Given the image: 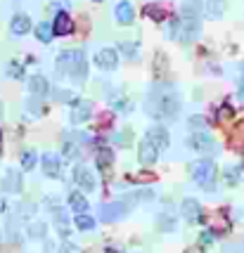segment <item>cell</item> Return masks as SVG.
Listing matches in <instances>:
<instances>
[{
  "instance_id": "1",
  "label": "cell",
  "mask_w": 244,
  "mask_h": 253,
  "mask_svg": "<svg viewBox=\"0 0 244 253\" xmlns=\"http://www.w3.org/2000/svg\"><path fill=\"white\" fill-rule=\"evenodd\" d=\"M147 111L152 119H176L180 111V99L173 90H154L147 99Z\"/></svg>"
},
{
  "instance_id": "2",
  "label": "cell",
  "mask_w": 244,
  "mask_h": 253,
  "mask_svg": "<svg viewBox=\"0 0 244 253\" xmlns=\"http://www.w3.org/2000/svg\"><path fill=\"white\" fill-rule=\"evenodd\" d=\"M57 69H59V74H64L67 78H74V81H83L88 76V62H86V55L81 50H64V52H59Z\"/></svg>"
},
{
  "instance_id": "3",
  "label": "cell",
  "mask_w": 244,
  "mask_h": 253,
  "mask_svg": "<svg viewBox=\"0 0 244 253\" xmlns=\"http://www.w3.org/2000/svg\"><path fill=\"white\" fill-rule=\"evenodd\" d=\"M190 175H192V180H195L201 189L213 192V187H216V164H213L211 159L195 161V164L190 166Z\"/></svg>"
},
{
  "instance_id": "4",
  "label": "cell",
  "mask_w": 244,
  "mask_h": 253,
  "mask_svg": "<svg viewBox=\"0 0 244 253\" xmlns=\"http://www.w3.org/2000/svg\"><path fill=\"white\" fill-rule=\"evenodd\" d=\"M133 209V201L131 199H116V201H109V204H104L100 206V220L102 222H116L126 218L128 213Z\"/></svg>"
},
{
  "instance_id": "5",
  "label": "cell",
  "mask_w": 244,
  "mask_h": 253,
  "mask_svg": "<svg viewBox=\"0 0 244 253\" xmlns=\"http://www.w3.org/2000/svg\"><path fill=\"white\" fill-rule=\"evenodd\" d=\"M190 144H192V149H195V152H201V154H213V152H216V142H213V137H211L209 132H204V130L192 132Z\"/></svg>"
},
{
  "instance_id": "6",
  "label": "cell",
  "mask_w": 244,
  "mask_h": 253,
  "mask_svg": "<svg viewBox=\"0 0 244 253\" xmlns=\"http://www.w3.org/2000/svg\"><path fill=\"white\" fill-rule=\"evenodd\" d=\"M95 64L100 66L102 71H114L119 66V52L114 47H102L95 55Z\"/></svg>"
},
{
  "instance_id": "7",
  "label": "cell",
  "mask_w": 244,
  "mask_h": 253,
  "mask_svg": "<svg viewBox=\"0 0 244 253\" xmlns=\"http://www.w3.org/2000/svg\"><path fill=\"white\" fill-rule=\"evenodd\" d=\"M90 114H93V107H90L88 99H74V102H71V111H69V119H71V123H86V121H90Z\"/></svg>"
},
{
  "instance_id": "8",
  "label": "cell",
  "mask_w": 244,
  "mask_h": 253,
  "mask_svg": "<svg viewBox=\"0 0 244 253\" xmlns=\"http://www.w3.org/2000/svg\"><path fill=\"white\" fill-rule=\"evenodd\" d=\"M180 209H183V215H185L188 222H192V225L195 222H204V209L199 206L197 199H185Z\"/></svg>"
},
{
  "instance_id": "9",
  "label": "cell",
  "mask_w": 244,
  "mask_h": 253,
  "mask_svg": "<svg viewBox=\"0 0 244 253\" xmlns=\"http://www.w3.org/2000/svg\"><path fill=\"white\" fill-rule=\"evenodd\" d=\"M74 180H76V185L83 189V192H93V189L98 187V180H95V175L90 173V168H86V166H76Z\"/></svg>"
},
{
  "instance_id": "10",
  "label": "cell",
  "mask_w": 244,
  "mask_h": 253,
  "mask_svg": "<svg viewBox=\"0 0 244 253\" xmlns=\"http://www.w3.org/2000/svg\"><path fill=\"white\" fill-rule=\"evenodd\" d=\"M71 31H74V19H71V14L64 10H59L57 17L52 19V33H55V36H69Z\"/></svg>"
},
{
  "instance_id": "11",
  "label": "cell",
  "mask_w": 244,
  "mask_h": 253,
  "mask_svg": "<svg viewBox=\"0 0 244 253\" xmlns=\"http://www.w3.org/2000/svg\"><path fill=\"white\" fill-rule=\"evenodd\" d=\"M138 159H140L143 166H152V164H156V159H159V149L145 137L143 142H140V147H138Z\"/></svg>"
},
{
  "instance_id": "12",
  "label": "cell",
  "mask_w": 244,
  "mask_h": 253,
  "mask_svg": "<svg viewBox=\"0 0 244 253\" xmlns=\"http://www.w3.org/2000/svg\"><path fill=\"white\" fill-rule=\"evenodd\" d=\"M2 189L10 192V194H19L22 192V173L14 170V168H7L5 177H2Z\"/></svg>"
},
{
  "instance_id": "13",
  "label": "cell",
  "mask_w": 244,
  "mask_h": 253,
  "mask_svg": "<svg viewBox=\"0 0 244 253\" xmlns=\"http://www.w3.org/2000/svg\"><path fill=\"white\" fill-rule=\"evenodd\" d=\"M145 137H147L149 142L154 144V147H156V149H159V152H161V149H166V147H168V142H171V137H168L166 128H161V126H154V128H149Z\"/></svg>"
},
{
  "instance_id": "14",
  "label": "cell",
  "mask_w": 244,
  "mask_h": 253,
  "mask_svg": "<svg viewBox=\"0 0 244 253\" xmlns=\"http://www.w3.org/2000/svg\"><path fill=\"white\" fill-rule=\"evenodd\" d=\"M114 14H116V22L121 24V26H128V24H133V19H135V10L128 0H121V2L116 5Z\"/></svg>"
},
{
  "instance_id": "15",
  "label": "cell",
  "mask_w": 244,
  "mask_h": 253,
  "mask_svg": "<svg viewBox=\"0 0 244 253\" xmlns=\"http://www.w3.org/2000/svg\"><path fill=\"white\" fill-rule=\"evenodd\" d=\"M143 14L147 17V19L156 22V24H161V22H166L168 19V10L164 7V5H159V2H149V5H145Z\"/></svg>"
},
{
  "instance_id": "16",
  "label": "cell",
  "mask_w": 244,
  "mask_h": 253,
  "mask_svg": "<svg viewBox=\"0 0 244 253\" xmlns=\"http://www.w3.org/2000/svg\"><path fill=\"white\" fill-rule=\"evenodd\" d=\"M29 90H31V95L36 99H41L48 95V90H50V83H48V78L41 76V74H36V76L29 78Z\"/></svg>"
},
{
  "instance_id": "17",
  "label": "cell",
  "mask_w": 244,
  "mask_h": 253,
  "mask_svg": "<svg viewBox=\"0 0 244 253\" xmlns=\"http://www.w3.org/2000/svg\"><path fill=\"white\" fill-rule=\"evenodd\" d=\"M43 173L48 177H59L62 175V164L57 154H43Z\"/></svg>"
},
{
  "instance_id": "18",
  "label": "cell",
  "mask_w": 244,
  "mask_h": 253,
  "mask_svg": "<svg viewBox=\"0 0 244 253\" xmlns=\"http://www.w3.org/2000/svg\"><path fill=\"white\" fill-rule=\"evenodd\" d=\"M10 31L14 36H24V33L31 31V19L26 17V14H14L10 22Z\"/></svg>"
},
{
  "instance_id": "19",
  "label": "cell",
  "mask_w": 244,
  "mask_h": 253,
  "mask_svg": "<svg viewBox=\"0 0 244 253\" xmlns=\"http://www.w3.org/2000/svg\"><path fill=\"white\" fill-rule=\"evenodd\" d=\"M95 161H98V168L107 175V173H109V168H111V164H114V152L107 149V147H100V149H98V154H95Z\"/></svg>"
},
{
  "instance_id": "20",
  "label": "cell",
  "mask_w": 244,
  "mask_h": 253,
  "mask_svg": "<svg viewBox=\"0 0 244 253\" xmlns=\"http://www.w3.org/2000/svg\"><path fill=\"white\" fill-rule=\"evenodd\" d=\"M225 7H228V0H206L204 12H206V17H211V19H218V17H223Z\"/></svg>"
},
{
  "instance_id": "21",
  "label": "cell",
  "mask_w": 244,
  "mask_h": 253,
  "mask_svg": "<svg viewBox=\"0 0 244 253\" xmlns=\"http://www.w3.org/2000/svg\"><path fill=\"white\" fill-rule=\"evenodd\" d=\"M67 201H69V209L74 211V213H86L88 211V201H86V197L81 192H71Z\"/></svg>"
},
{
  "instance_id": "22",
  "label": "cell",
  "mask_w": 244,
  "mask_h": 253,
  "mask_svg": "<svg viewBox=\"0 0 244 253\" xmlns=\"http://www.w3.org/2000/svg\"><path fill=\"white\" fill-rule=\"evenodd\" d=\"M36 36H38V41H41V43H50V41H52V36H55V33H52V24L41 22L38 26H36Z\"/></svg>"
},
{
  "instance_id": "23",
  "label": "cell",
  "mask_w": 244,
  "mask_h": 253,
  "mask_svg": "<svg viewBox=\"0 0 244 253\" xmlns=\"http://www.w3.org/2000/svg\"><path fill=\"white\" fill-rule=\"evenodd\" d=\"M74 225H76L81 232H88V230H95V218H90L86 213H78L74 218Z\"/></svg>"
},
{
  "instance_id": "24",
  "label": "cell",
  "mask_w": 244,
  "mask_h": 253,
  "mask_svg": "<svg viewBox=\"0 0 244 253\" xmlns=\"http://www.w3.org/2000/svg\"><path fill=\"white\" fill-rule=\"evenodd\" d=\"M156 225H159V230L161 232H173L176 230V220H173V215H166V213H161V215L156 218Z\"/></svg>"
},
{
  "instance_id": "25",
  "label": "cell",
  "mask_w": 244,
  "mask_h": 253,
  "mask_svg": "<svg viewBox=\"0 0 244 253\" xmlns=\"http://www.w3.org/2000/svg\"><path fill=\"white\" fill-rule=\"evenodd\" d=\"M119 50H121L126 57H131V59H138L140 57V52H138V43H119Z\"/></svg>"
},
{
  "instance_id": "26",
  "label": "cell",
  "mask_w": 244,
  "mask_h": 253,
  "mask_svg": "<svg viewBox=\"0 0 244 253\" xmlns=\"http://www.w3.org/2000/svg\"><path fill=\"white\" fill-rule=\"evenodd\" d=\"M237 180H240V168H228V170H223V182H225V185L235 187Z\"/></svg>"
},
{
  "instance_id": "27",
  "label": "cell",
  "mask_w": 244,
  "mask_h": 253,
  "mask_svg": "<svg viewBox=\"0 0 244 253\" xmlns=\"http://www.w3.org/2000/svg\"><path fill=\"white\" fill-rule=\"evenodd\" d=\"M36 161H38V156H36L34 149H26L22 154V166H24V170H31L36 166Z\"/></svg>"
},
{
  "instance_id": "28",
  "label": "cell",
  "mask_w": 244,
  "mask_h": 253,
  "mask_svg": "<svg viewBox=\"0 0 244 253\" xmlns=\"http://www.w3.org/2000/svg\"><path fill=\"white\" fill-rule=\"evenodd\" d=\"M7 74H10L12 78H24V66L17 64V62H10V64H7Z\"/></svg>"
},
{
  "instance_id": "29",
  "label": "cell",
  "mask_w": 244,
  "mask_h": 253,
  "mask_svg": "<svg viewBox=\"0 0 244 253\" xmlns=\"http://www.w3.org/2000/svg\"><path fill=\"white\" fill-rule=\"evenodd\" d=\"M64 156H67V159H76L78 156V147H76V142H64Z\"/></svg>"
},
{
  "instance_id": "30",
  "label": "cell",
  "mask_w": 244,
  "mask_h": 253,
  "mask_svg": "<svg viewBox=\"0 0 244 253\" xmlns=\"http://www.w3.org/2000/svg\"><path fill=\"white\" fill-rule=\"evenodd\" d=\"M228 119H233V109L228 104H221L218 107V121H228Z\"/></svg>"
},
{
  "instance_id": "31",
  "label": "cell",
  "mask_w": 244,
  "mask_h": 253,
  "mask_svg": "<svg viewBox=\"0 0 244 253\" xmlns=\"http://www.w3.org/2000/svg\"><path fill=\"white\" fill-rule=\"evenodd\" d=\"M31 237H36V239H41V237H45V225L43 222H36V225H31Z\"/></svg>"
},
{
  "instance_id": "32",
  "label": "cell",
  "mask_w": 244,
  "mask_h": 253,
  "mask_svg": "<svg viewBox=\"0 0 244 253\" xmlns=\"http://www.w3.org/2000/svg\"><path fill=\"white\" fill-rule=\"evenodd\" d=\"M131 140H133V135H131V130H123L119 137H116V142L119 144H131Z\"/></svg>"
},
{
  "instance_id": "33",
  "label": "cell",
  "mask_w": 244,
  "mask_h": 253,
  "mask_svg": "<svg viewBox=\"0 0 244 253\" xmlns=\"http://www.w3.org/2000/svg\"><path fill=\"white\" fill-rule=\"evenodd\" d=\"M59 253H81V249H78L76 244H64V246H62V249H59Z\"/></svg>"
},
{
  "instance_id": "34",
  "label": "cell",
  "mask_w": 244,
  "mask_h": 253,
  "mask_svg": "<svg viewBox=\"0 0 244 253\" xmlns=\"http://www.w3.org/2000/svg\"><path fill=\"white\" fill-rule=\"evenodd\" d=\"M213 242V232L206 230V232H201L199 234V244H211Z\"/></svg>"
},
{
  "instance_id": "35",
  "label": "cell",
  "mask_w": 244,
  "mask_h": 253,
  "mask_svg": "<svg viewBox=\"0 0 244 253\" xmlns=\"http://www.w3.org/2000/svg\"><path fill=\"white\" fill-rule=\"evenodd\" d=\"M185 253H204V251H201L199 246H192V249H188V251H185Z\"/></svg>"
},
{
  "instance_id": "36",
  "label": "cell",
  "mask_w": 244,
  "mask_h": 253,
  "mask_svg": "<svg viewBox=\"0 0 244 253\" xmlns=\"http://www.w3.org/2000/svg\"><path fill=\"white\" fill-rule=\"evenodd\" d=\"M240 95H242V99H244V83L240 85Z\"/></svg>"
},
{
  "instance_id": "37",
  "label": "cell",
  "mask_w": 244,
  "mask_h": 253,
  "mask_svg": "<svg viewBox=\"0 0 244 253\" xmlns=\"http://www.w3.org/2000/svg\"><path fill=\"white\" fill-rule=\"evenodd\" d=\"M0 147H2V132H0Z\"/></svg>"
},
{
  "instance_id": "38",
  "label": "cell",
  "mask_w": 244,
  "mask_h": 253,
  "mask_svg": "<svg viewBox=\"0 0 244 253\" xmlns=\"http://www.w3.org/2000/svg\"><path fill=\"white\" fill-rule=\"evenodd\" d=\"M0 116H2V104H0Z\"/></svg>"
},
{
  "instance_id": "39",
  "label": "cell",
  "mask_w": 244,
  "mask_h": 253,
  "mask_svg": "<svg viewBox=\"0 0 244 253\" xmlns=\"http://www.w3.org/2000/svg\"><path fill=\"white\" fill-rule=\"evenodd\" d=\"M93 2H102V0H93Z\"/></svg>"
},
{
  "instance_id": "40",
  "label": "cell",
  "mask_w": 244,
  "mask_h": 253,
  "mask_svg": "<svg viewBox=\"0 0 244 253\" xmlns=\"http://www.w3.org/2000/svg\"><path fill=\"white\" fill-rule=\"evenodd\" d=\"M242 74H244V64H242Z\"/></svg>"
},
{
  "instance_id": "41",
  "label": "cell",
  "mask_w": 244,
  "mask_h": 253,
  "mask_svg": "<svg viewBox=\"0 0 244 253\" xmlns=\"http://www.w3.org/2000/svg\"><path fill=\"white\" fill-rule=\"evenodd\" d=\"M0 211H2V204H0Z\"/></svg>"
}]
</instances>
